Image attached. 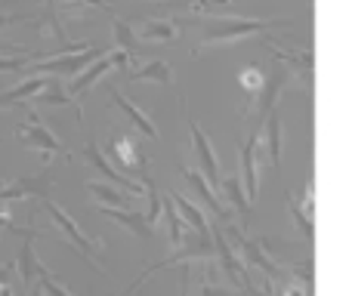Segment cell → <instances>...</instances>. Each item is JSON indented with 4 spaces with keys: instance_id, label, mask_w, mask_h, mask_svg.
Returning a JSON list of instances; mask_svg holds the SVG:
<instances>
[{
    "instance_id": "obj_28",
    "label": "cell",
    "mask_w": 352,
    "mask_h": 296,
    "mask_svg": "<svg viewBox=\"0 0 352 296\" xmlns=\"http://www.w3.org/2000/svg\"><path fill=\"white\" fill-rule=\"evenodd\" d=\"M182 296H188V275H182Z\"/></svg>"
},
{
    "instance_id": "obj_30",
    "label": "cell",
    "mask_w": 352,
    "mask_h": 296,
    "mask_svg": "<svg viewBox=\"0 0 352 296\" xmlns=\"http://www.w3.org/2000/svg\"><path fill=\"white\" fill-rule=\"evenodd\" d=\"M0 142H3V139H0Z\"/></svg>"
},
{
    "instance_id": "obj_16",
    "label": "cell",
    "mask_w": 352,
    "mask_h": 296,
    "mask_svg": "<svg viewBox=\"0 0 352 296\" xmlns=\"http://www.w3.org/2000/svg\"><path fill=\"white\" fill-rule=\"evenodd\" d=\"M176 37H179V28H176V22H170V19H152V22H146L140 28L142 43H170Z\"/></svg>"
},
{
    "instance_id": "obj_5",
    "label": "cell",
    "mask_w": 352,
    "mask_h": 296,
    "mask_svg": "<svg viewBox=\"0 0 352 296\" xmlns=\"http://www.w3.org/2000/svg\"><path fill=\"white\" fill-rule=\"evenodd\" d=\"M266 28V22H248V19H213V22L201 25V49L210 47L219 41H238V37H248L254 31Z\"/></svg>"
},
{
    "instance_id": "obj_6",
    "label": "cell",
    "mask_w": 352,
    "mask_h": 296,
    "mask_svg": "<svg viewBox=\"0 0 352 296\" xmlns=\"http://www.w3.org/2000/svg\"><path fill=\"white\" fill-rule=\"evenodd\" d=\"M84 157H87V163H90V167H96L99 173L105 176V179H111L115 185H121L124 192H130L133 198H136V194H146V192H148L146 182L133 179V176H127V173H118V167L109 161V157L102 155V148L96 146V139H87V146H84Z\"/></svg>"
},
{
    "instance_id": "obj_15",
    "label": "cell",
    "mask_w": 352,
    "mask_h": 296,
    "mask_svg": "<svg viewBox=\"0 0 352 296\" xmlns=\"http://www.w3.org/2000/svg\"><path fill=\"white\" fill-rule=\"evenodd\" d=\"M87 192L96 198V204H102V207H124V210H130L133 207V194L130 192H118V188H111V185H105V182H87Z\"/></svg>"
},
{
    "instance_id": "obj_20",
    "label": "cell",
    "mask_w": 352,
    "mask_h": 296,
    "mask_svg": "<svg viewBox=\"0 0 352 296\" xmlns=\"http://www.w3.org/2000/svg\"><path fill=\"white\" fill-rule=\"evenodd\" d=\"M41 59H50V49H22V53H6L0 56V74L6 71H22L28 62H41Z\"/></svg>"
},
{
    "instance_id": "obj_9",
    "label": "cell",
    "mask_w": 352,
    "mask_h": 296,
    "mask_svg": "<svg viewBox=\"0 0 352 296\" xmlns=\"http://www.w3.org/2000/svg\"><path fill=\"white\" fill-rule=\"evenodd\" d=\"M186 121H188V130H192V142H195V151H198L201 170L207 173V182L219 188L223 185V170H219V161H217V155H213V148H210V139L204 136V130L198 127V121H195L188 111H186Z\"/></svg>"
},
{
    "instance_id": "obj_8",
    "label": "cell",
    "mask_w": 352,
    "mask_h": 296,
    "mask_svg": "<svg viewBox=\"0 0 352 296\" xmlns=\"http://www.w3.org/2000/svg\"><path fill=\"white\" fill-rule=\"evenodd\" d=\"M12 231H22L25 235V241H22V260H19V278H22V293H28L31 287H34V278H47V275H53L50 272V266L47 262H41L37 260V253H34V238H37V229H12Z\"/></svg>"
},
{
    "instance_id": "obj_26",
    "label": "cell",
    "mask_w": 352,
    "mask_h": 296,
    "mask_svg": "<svg viewBox=\"0 0 352 296\" xmlns=\"http://www.w3.org/2000/svg\"><path fill=\"white\" fill-rule=\"evenodd\" d=\"M12 272H16V262H10V266L0 269V291H3V284L10 281V275H12Z\"/></svg>"
},
{
    "instance_id": "obj_12",
    "label": "cell",
    "mask_w": 352,
    "mask_h": 296,
    "mask_svg": "<svg viewBox=\"0 0 352 296\" xmlns=\"http://www.w3.org/2000/svg\"><path fill=\"white\" fill-rule=\"evenodd\" d=\"M50 80H53V74H31V78H25L22 84H16L10 93H3V96H0V109L34 102V96H37L41 90H47Z\"/></svg>"
},
{
    "instance_id": "obj_17",
    "label": "cell",
    "mask_w": 352,
    "mask_h": 296,
    "mask_svg": "<svg viewBox=\"0 0 352 296\" xmlns=\"http://www.w3.org/2000/svg\"><path fill=\"white\" fill-rule=\"evenodd\" d=\"M182 176H186V179H188V185H192L195 192L201 194V201H204V204L210 207V210L217 213L219 219H229V210H226V207L219 204V198H217V194H213V188L207 185V179H204V176H201V173H195V170H186V167H182Z\"/></svg>"
},
{
    "instance_id": "obj_13",
    "label": "cell",
    "mask_w": 352,
    "mask_h": 296,
    "mask_svg": "<svg viewBox=\"0 0 352 296\" xmlns=\"http://www.w3.org/2000/svg\"><path fill=\"white\" fill-rule=\"evenodd\" d=\"M96 210L102 213L105 219H115L118 225H124L127 231H133L136 238H152V231H155V225L148 223V216L136 213L133 207H130V210H124V207H102V204H96Z\"/></svg>"
},
{
    "instance_id": "obj_22",
    "label": "cell",
    "mask_w": 352,
    "mask_h": 296,
    "mask_svg": "<svg viewBox=\"0 0 352 296\" xmlns=\"http://www.w3.org/2000/svg\"><path fill=\"white\" fill-rule=\"evenodd\" d=\"M219 188H223V192L229 194V201L238 207V210H241V213H250V201L241 194V185H238V176H232V179H223V185H219Z\"/></svg>"
},
{
    "instance_id": "obj_10",
    "label": "cell",
    "mask_w": 352,
    "mask_h": 296,
    "mask_svg": "<svg viewBox=\"0 0 352 296\" xmlns=\"http://www.w3.org/2000/svg\"><path fill=\"white\" fill-rule=\"evenodd\" d=\"M115 68H118V62H115V49H105V53L99 56V59L93 62V65H87L84 71L78 74V78H72V84H68V93H72V96L80 102V96H84V93L90 90V87L96 84V80H102L105 74L115 71Z\"/></svg>"
},
{
    "instance_id": "obj_21",
    "label": "cell",
    "mask_w": 352,
    "mask_h": 296,
    "mask_svg": "<svg viewBox=\"0 0 352 296\" xmlns=\"http://www.w3.org/2000/svg\"><path fill=\"white\" fill-rule=\"evenodd\" d=\"M254 146H256V133H250L248 146L241 148V170H244V182H248V201H256V167H254Z\"/></svg>"
},
{
    "instance_id": "obj_25",
    "label": "cell",
    "mask_w": 352,
    "mask_h": 296,
    "mask_svg": "<svg viewBox=\"0 0 352 296\" xmlns=\"http://www.w3.org/2000/svg\"><path fill=\"white\" fill-rule=\"evenodd\" d=\"M34 16H6V12H0V28H6V25L12 22H31Z\"/></svg>"
},
{
    "instance_id": "obj_11",
    "label": "cell",
    "mask_w": 352,
    "mask_h": 296,
    "mask_svg": "<svg viewBox=\"0 0 352 296\" xmlns=\"http://www.w3.org/2000/svg\"><path fill=\"white\" fill-rule=\"evenodd\" d=\"M109 99H111V105H115V109H121L124 115L130 117V124H133V127L140 130V133H146L148 139H158V127L152 124V117H148L146 111H142L140 105H136L133 99H130L118 84H111V87H109Z\"/></svg>"
},
{
    "instance_id": "obj_27",
    "label": "cell",
    "mask_w": 352,
    "mask_h": 296,
    "mask_svg": "<svg viewBox=\"0 0 352 296\" xmlns=\"http://www.w3.org/2000/svg\"><path fill=\"white\" fill-rule=\"evenodd\" d=\"M28 296H43V284H37V287H31Z\"/></svg>"
},
{
    "instance_id": "obj_1",
    "label": "cell",
    "mask_w": 352,
    "mask_h": 296,
    "mask_svg": "<svg viewBox=\"0 0 352 296\" xmlns=\"http://www.w3.org/2000/svg\"><path fill=\"white\" fill-rule=\"evenodd\" d=\"M16 136L28 148H34L37 155L43 157V163H47V167L56 161V157H68V161H72V151L56 139V133L47 127V121H43L34 109H25L22 111V124H16Z\"/></svg>"
},
{
    "instance_id": "obj_18",
    "label": "cell",
    "mask_w": 352,
    "mask_h": 296,
    "mask_svg": "<svg viewBox=\"0 0 352 296\" xmlns=\"http://www.w3.org/2000/svg\"><path fill=\"white\" fill-rule=\"evenodd\" d=\"M111 28H115L118 49H127V53L133 56V59H140V56L146 53V43L140 41V34L133 31V25H130V22H124V19H118V16H115V25H111Z\"/></svg>"
},
{
    "instance_id": "obj_14",
    "label": "cell",
    "mask_w": 352,
    "mask_h": 296,
    "mask_svg": "<svg viewBox=\"0 0 352 296\" xmlns=\"http://www.w3.org/2000/svg\"><path fill=\"white\" fill-rule=\"evenodd\" d=\"M124 80H155V84L170 87L173 84V68L167 65L164 59H152V62H146V65H140V68L124 71Z\"/></svg>"
},
{
    "instance_id": "obj_3",
    "label": "cell",
    "mask_w": 352,
    "mask_h": 296,
    "mask_svg": "<svg viewBox=\"0 0 352 296\" xmlns=\"http://www.w3.org/2000/svg\"><path fill=\"white\" fill-rule=\"evenodd\" d=\"M105 49H80V53H62V56H53V59H41L34 68H31V74H59V78H65V74H72V78H78L80 71H84L87 65H93V62L102 56Z\"/></svg>"
},
{
    "instance_id": "obj_7",
    "label": "cell",
    "mask_w": 352,
    "mask_h": 296,
    "mask_svg": "<svg viewBox=\"0 0 352 296\" xmlns=\"http://www.w3.org/2000/svg\"><path fill=\"white\" fill-rule=\"evenodd\" d=\"M50 192H53V176H50V173L31 176V179H3V182H0V204L22 201V198H41V201H47Z\"/></svg>"
},
{
    "instance_id": "obj_23",
    "label": "cell",
    "mask_w": 352,
    "mask_h": 296,
    "mask_svg": "<svg viewBox=\"0 0 352 296\" xmlns=\"http://www.w3.org/2000/svg\"><path fill=\"white\" fill-rule=\"evenodd\" d=\"M269 155L272 163H281V136H278V115L269 117Z\"/></svg>"
},
{
    "instance_id": "obj_2",
    "label": "cell",
    "mask_w": 352,
    "mask_h": 296,
    "mask_svg": "<svg viewBox=\"0 0 352 296\" xmlns=\"http://www.w3.org/2000/svg\"><path fill=\"white\" fill-rule=\"evenodd\" d=\"M43 207H47V213H50V219H53V225H56V229H59L62 235H65L68 241L74 244V247H78V253L84 256V260L90 262V266H96V272H105V269L96 262V247H105V244H102V241H93V238H87L84 231L78 229V223H74V219H72V213H65V210H62V207L56 204L53 198H47V201H43Z\"/></svg>"
},
{
    "instance_id": "obj_29",
    "label": "cell",
    "mask_w": 352,
    "mask_h": 296,
    "mask_svg": "<svg viewBox=\"0 0 352 296\" xmlns=\"http://www.w3.org/2000/svg\"><path fill=\"white\" fill-rule=\"evenodd\" d=\"M170 3H192V0H170Z\"/></svg>"
},
{
    "instance_id": "obj_4",
    "label": "cell",
    "mask_w": 352,
    "mask_h": 296,
    "mask_svg": "<svg viewBox=\"0 0 352 296\" xmlns=\"http://www.w3.org/2000/svg\"><path fill=\"white\" fill-rule=\"evenodd\" d=\"M109 148H111V157H115L118 163H121V170H127L133 179H140V182H152L146 176V170H148V161L142 157V151L140 146H136V139L130 133H115L111 136V142H109Z\"/></svg>"
},
{
    "instance_id": "obj_19",
    "label": "cell",
    "mask_w": 352,
    "mask_h": 296,
    "mask_svg": "<svg viewBox=\"0 0 352 296\" xmlns=\"http://www.w3.org/2000/svg\"><path fill=\"white\" fill-rule=\"evenodd\" d=\"M170 198H173V204H176V210H179L182 213V219H186V223L188 225H192V229L195 231H198V235L201 238H210V225H207V219H204V213H201L198 210V207H195L192 204V201H186V198H182V194H170Z\"/></svg>"
},
{
    "instance_id": "obj_24",
    "label": "cell",
    "mask_w": 352,
    "mask_h": 296,
    "mask_svg": "<svg viewBox=\"0 0 352 296\" xmlns=\"http://www.w3.org/2000/svg\"><path fill=\"white\" fill-rule=\"evenodd\" d=\"M68 6H96V10H105L109 16H115V10H111L109 0H68Z\"/></svg>"
}]
</instances>
